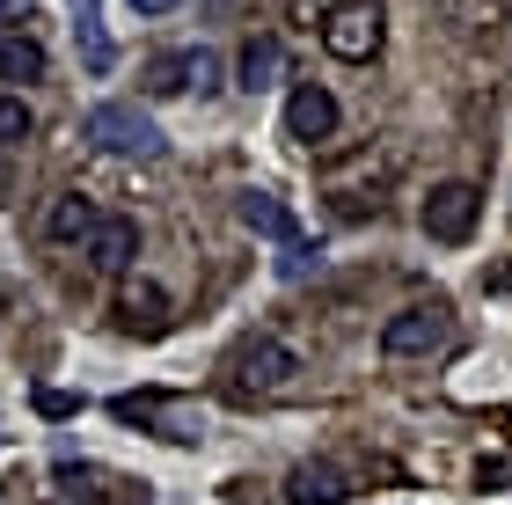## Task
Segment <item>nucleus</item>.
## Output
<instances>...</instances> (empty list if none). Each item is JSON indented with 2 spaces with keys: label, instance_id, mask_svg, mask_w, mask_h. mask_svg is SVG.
I'll return each instance as SVG.
<instances>
[{
  "label": "nucleus",
  "instance_id": "obj_1",
  "mask_svg": "<svg viewBox=\"0 0 512 505\" xmlns=\"http://www.w3.org/2000/svg\"><path fill=\"white\" fill-rule=\"evenodd\" d=\"M81 140L88 147H103V154H125V162H161V132H154V118H139L132 103H96L81 118Z\"/></svg>",
  "mask_w": 512,
  "mask_h": 505
},
{
  "label": "nucleus",
  "instance_id": "obj_2",
  "mask_svg": "<svg viewBox=\"0 0 512 505\" xmlns=\"http://www.w3.org/2000/svg\"><path fill=\"white\" fill-rule=\"evenodd\" d=\"M322 44H330V59L344 66H366L388 44V15H381V0H337L330 15H322Z\"/></svg>",
  "mask_w": 512,
  "mask_h": 505
},
{
  "label": "nucleus",
  "instance_id": "obj_3",
  "mask_svg": "<svg viewBox=\"0 0 512 505\" xmlns=\"http://www.w3.org/2000/svg\"><path fill=\"white\" fill-rule=\"evenodd\" d=\"M447 337H454V308L447 301H410L403 315L381 323V352L388 359H432V352H447Z\"/></svg>",
  "mask_w": 512,
  "mask_h": 505
},
{
  "label": "nucleus",
  "instance_id": "obj_4",
  "mask_svg": "<svg viewBox=\"0 0 512 505\" xmlns=\"http://www.w3.org/2000/svg\"><path fill=\"white\" fill-rule=\"evenodd\" d=\"M293 374H300V352H293V344H278V337H256V344H242V352H235V396H242V403L293 388Z\"/></svg>",
  "mask_w": 512,
  "mask_h": 505
},
{
  "label": "nucleus",
  "instance_id": "obj_5",
  "mask_svg": "<svg viewBox=\"0 0 512 505\" xmlns=\"http://www.w3.org/2000/svg\"><path fill=\"white\" fill-rule=\"evenodd\" d=\"M417 220H425L432 242H469L476 220H483V191H476V183H432V198H425Z\"/></svg>",
  "mask_w": 512,
  "mask_h": 505
},
{
  "label": "nucleus",
  "instance_id": "obj_6",
  "mask_svg": "<svg viewBox=\"0 0 512 505\" xmlns=\"http://www.w3.org/2000/svg\"><path fill=\"white\" fill-rule=\"evenodd\" d=\"M286 140H300V147H322V140H337V96H330V88L300 81L293 96H286Z\"/></svg>",
  "mask_w": 512,
  "mask_h": 505
},
{
  "label": "nucleus",
  "instance_id": "obj_7",
  "mask_svg": "<svg viewBox=\"0 0 512 505\" xmlns=\"http://www.w3.org/2000/svg\"><path fill=\"white\" fill-rule=\"evenodd\" d=\"M81 257H88V271H110V279H118V271H125V264L139 257V227H132L125 213H103L96 227H88Z\"/></svg>",
  "mask_w": 512,
  "mask_h": 505
},
{
  "label": "nucleus",
  "instance_id": "obj_8",
  "mask_svg": "<svg viewBox=\"0 0 512 505\" xmlns=\"http://www.w3.org/2000/svg\"><path fill=\"white\" fill-rule=\"evenodd\" d=\"M235 213H242V227H256V235L278 242V249L308 242V235L293 227V213H286V198H278V191H242V198H235Z\"/></svg>",
  "mask_w": 512,
  "mask_h": 505
},
{
  "label": "nucleus",
  "instance_id": "obj_9",
  "mask_svg": "<svg viewBox=\"0 0 512 505\" xmlns=\"http://www.w3.org/2000/svg\"><path fill=\"white\" fill-rule=\"evenodd\" d=\"M344 498H352V476L337 462H300L286 476V505H344Z\"/></svg>",
  "mask_w": 512,
  "mask_h": 505
},
{
  "label": "nucleus",
  "instance_id": "obj_10",
  "mask_svg": "<svg viewBox=\"0 0 512 505\" xmlns=\"http://www.w3.org/2000/svg\"><path fill=\"white\" fill-rule=\"evenodd\" d=\"M118 323H125V330H139V337L169 330V293H161L154 279H139V286H125V293H118Z\"/></svg>",
  "mask_w": 512,
  "mask_h": 505
},
{
  "label": "nucleus",
  "instance_id": "obj_11",
  "mask_svg": "<svg viewBox=\"0 0 512 505\" xmlns=\"http://www.w3.org/2000/svg\"><path fill=\"white\" fill-rule=\"evenodd\" d=\"M0 81H44V44L30 30H0Z\"/></svg>",
  "mask_w": 512,
  "mask_h": 505
},
{
  "label": "nucleus",
  "instance_id": "obj_12",
  "mask_svg": "<svg viewBox=\"0 0 512 505\" xmlns=\"http://www.w3.org/2000/svg\"><path fill=\"white\" fill-rule=\"evenodd\" d=\"M278 66H286V52H278V37H249L242 44V66H235V88H249V96H256V88H271L278 81Z\"/></svg>",
  "mask_w": 512,
  "mask_h": 505
},
{
  "label": "nucleus",
  "instance_id": "obj_13",
  "mask_svg": "<svg viewBox=\"0 0 512 505\" xmlns=\"http://www.w3.org/2000/svg\"><path fill=\"white\" fill-rule=\"evenodd\" d=\"M103 213H96V205H88L81 191H66L59 205H52V220H44V227H52V242H88V227H96Z\"/></svg>",
  "mask_w": 512,
  "mask_h": 505
},
{
  "label": "nucleus",
  "instance_id": "obj_14",
  "mask_svg": "<svg viewBox=\"0 0 512 505\" xmlns=\"http://www.w3.org/2000/svg\"><path fill=\"white\" fill-rule=\"evenodd\" d=\"M74 30H81V59H88V74H110V59H118V52H110V37H103V15H96V0H74Z\"/></svg>",
  "mask_w": 512,
  "mask_h": 505
},
{
  "label": "nucleus",
  "instance_id": "obj_15",
  "mask_svg": "<svg viewBox=\"0 0 512 505\" xmlns=\"http://www.w3.org/2000/svg\"><path fill=\"white\" fill-rule=\"evenodd\" d=\"M183 88H191V52L147 59V96H183Z\"/></svg>",
  "mask_w": 512,
  "mask_h": 505
},
{
  "label": "nucleus",
  "instance_id": "obj_16",
  "mask_svg": "<svg viewBox=\"0 0 512 505\" xmlns=\"http://www.w3.org/2000/svg\"><path fill=\"white\" fill-rule=\"evenodd\" d=\"M37 132V118H30V103L22 96H0V147H22Z\"/></svg>",
  "mask_w": 512,
  "mask_h": 505
},
{
  "label": "nucleus",
  "instance_id": "obj_17",
  "mask_svg": "<svg viewBox=\"0 0 512 505\" xmlns=\"http://www.w3.org/2000/svg\"><path fill=\"white\" fill-rule=\"evenodd\" d=\"M191 88H220V59H213V52H205V44H198V52H191Z\"/></svg>",
  "mask_w": 512,
  "mask_h": 505
},
{
  "label": "nucleus",
  "instance_id": "obj_18",
  "mask_svg": "<svg viewBox=\"0 0 512 505\" xmlns=\"http://www.w3.org/2000/svg\"><path fill=\"white\" fill-rule=\"evenodd\" d=\"M37 410H44V418H74L81 403H74V396H59V388H44V396H37Z\"/></svg>",
  "mask_w": 512,
  "mask_h": 505
},
{
  "label": "nucleus",
  "instance_id": "obj_19",
  "mask_svg": "<svg viewBox=\"0 0 512 505\" xmlns=\"http://www.w3.org/2000/svg\"><path fill=\"white\" fill-rule=\"evenodd\" d=\"M483 286H491V293H512V264H498V271H483Z\"/></svg>",
  "mask_w": 512,
  "mask_h": 505
},
{
  "label": "nucleus",
  "instance_id": "obj_20",
  "mask_svg": "<svg viewBox=\"0 0 512 505\" xmlns=\"http://www.w3.org/2000/svg\"><path fill=\"white\" fill-rule=\"evenodd\" d=\"M132 8H139V15H169L176 0H132Z\"/></svg>",
  "mask_w": 512,
  "mask_h": 505
}]
</instances>
